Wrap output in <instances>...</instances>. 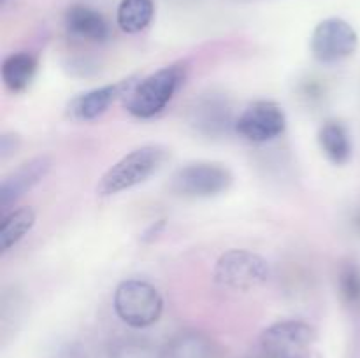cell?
<instances>
[{"label":"cell","mask_w":360,"mask_h":358,"mask_svg":"<svg viewBox=\"0 0 360 358\" xmlns=\"http://www.w3.org/2000/svg\"><path fill=\"white\" fill-rule=\"evenodd\" d=\"M169 157L167 147L160 144H144L112 164L97 183L98 197H112L143 185L155 172L160 171Z\"/></svg>","instance_id":"cell-1"},{"label":"cell","mask_w":360,"mask_h":358,"mask_svg":"<svg viewBox=\"0 0 360 358\" xmlns=\"http://www.w3.org/2000/svg\"><path fill=\"white\" fill-rule=\"evenodd\" d=\"M185 67L167 65L137 81L125 95V109L139 119H150L167 107L185 83Z\"/></svg>","instance_id":"cell-2"},{"label":"cell","mask_w":360,"mask_h":358,"mask_svg":"<svg viewBox=\"0 0 360 358\" xmlns=\"http://www.w3.org/2000/svg\"><path fill=\"white\" fill-rule=\"evenodd\" d=\"M112 307L125 325L132 329H148L160 319L164 312V297L148 281L125 279L116 286Z\"/></svg>","instance_id":"cell-3"},{"label":"cell","mask_w":360,"mask_h":358,"mask_svg":"<svg viewBox=\"0 0 360 358\" xmlns=\"http://www.w3.org/2000/svg\"><path fill=\"white\" fill-rule=\"evenodd\" d=\"M269 277V262L248 249H229L213 267L214 283L232 291H252L266 284Z\"/></svg>","instance_id":"cell-4"},{"label":"cell","mask_w":360,"mask_h":358,"mask_svg":"<svg viewBox=\"0 0 360 358\" xmlns=\"http://www.w3.org/2000/svg\"><path fill=\"white\" fill-rule=\"evenodd\" d=\"M234 183L231 168L217 161H193L172 174L171 190L186 199H210L225 193Z\"/></svg>","instance_id":"cell-5"},{"label":"cell","mask_w":360,"mask_h":358,"mask_svg":"<svg viewBox=\"0 0 360 358\" xmlns=\"http://www.w3.org/2000/svg\"><path fill=\"white\" fill-rule=\"evenodd\" d=\"M316 340V330L301 319H283L267 326L260 346L267 358H304Z\"/></svg>","instance_id":"cell-6"},{"label":"cell","mask_w":360,"mask_h":358,"mask_svg":"<svg viewBox=\"0 0 360 358\" xmlns=\"http://www.w3.org/2000/svg\"><path fill=\"white\" fill-rule=\"evenodd\" d=\"M239 137L253 144H266L278 139L287 130V114L273 100H257L250 104L234 121Z\"/></svg>","instance_id":"cell-7"},{"label":"cell","mask_w":360,"mask_h":358,"mask_svg":"<svg viewBox=\"0 0 360 358\" xmlns=\"http://www.w3.org/2000/svg\"><path fill=\"white\" fill-rule=\"evenodd\" d=\"M309 46L315 60L330 65L354 55L359 46V35L343 18H327L315 27Z\"/></svg>","instance_id":"cell-8"},{"label":"cell","mask_w":360,"mask_h":358,"mask_svg":"<svg viewBox=\"0 0 360 358\" xmlns=\"http://www.w3.org/2000/svg\"><path fill=\"white\" fill-rule=\"evenodd\" d=\"M134 84L136 83L132 79H125L118 81L115 84H105V86H98L94 88V90L84 91V93L77 95V97L70 100L69 107H67V114H69L70 119L81 123L98 119L109 111V107L120 97H125Z\"/></svg>","instance_id":"cell-9"},{"label":"cell","mask_w":360,"mask_h":358,"mask_svg":"<svg viewBox=\"0 0 360 358\" xmlns=\"http://www.w3.org/2000/svg\"><path fill=\"white\" fill-rule=\"evenodd\" d=\"M51 165L53 161L48 154H39L11 171L0 183V207L7 209L11 204L37 186L51 171Z\"/></svg>","instance_id":"cell-10"},{"label":"cell","mask_w":360,"mask_h":358,"mask_svg":"<svg viewBox=\"0 0 360 358\" xmlns=\"http://www.w3.org/2000/svg\"><path fill=\"white\" fill-rule=\"evenodd\" d=\"M65 27L72 37L88 42H104L109 37V25L101 13L86 6H74L65 14Z\"/></svg>","instance_id":"cell-11"},{"label":"cell","mask_w":360,"mask_h":358,"mask_svg":"<svg viewBox=\"0 0 360 358\" xmlns=\"http://www.w3.org/2000/svg\"><path fill=\"white\" fill-rule=\"evenodd\" d=\"M319 144L327 160L334 165H347L354 154L350 132L336 119H329L319 130Z\"/></svg>","instance_id":"cell-12"},{"label":"cell","mask_w":360,"mask_h":358,"mask_svg":"<svg viewBox=\"0 0 360 358\" xmlns=\"http://www.w3.org/2000/svg\"><path fill=\"white\" fill-rule=\"evenodd\" d=\"M37 58L32 53L18 51L6 56L0 67L4 86L13 93H21L27 90L37 74Z\"/></svg>","instance_id":"cell-13"},{"label":"cell","mask_w":360,"mask_h":358,"mask_svg":"<svg viewBox=\"0 0 360 358\" xmlns=\"http://www.w3.org/2000/svg\"><path fill=\"white\" fill-rule=\"evenodd\" d=\"M214 354L217 347L206 333L185 330L169 340L162 358H214Z\"/></svg>","instance_id":"cell-14"},{"label":"cell","mask_w":360,"mask_h":358,"mask_svg":"<svg viewBox=\"0 0 360 358\" xmlns=\"http://www.w3.org/2000/svg\"><path fill=\"white\" fill-rule=\"evenodd\" d=\"M35 221L37 213L30 206L18 207L4 214L0 223V251L7 253L13 246H16L35 227Z\"/></svg>","instance_id":"cell-15"},{"label":"cell","mask_w":360,"mask_h":358,"mask_svg":"<svg viewBox=\"0 0 360 358\" xmlns=\"http://www.w3.org/2000/svg\"><path fill=\"white\" fill-rule=\"evenodd\" d=\"M153 0H122L116 11V23L125 34H139L151 23Z\"/></svg>","instance_id":"cell-16"},{"label":"cell","mask_w":360,"mask_h":358,"mask_svg":"<svg viewBox=\"0 0 360 358\" xmlns=\"http://www.w3.org/2000/svg\"><path fill=\"white\" fill-rule=\"evenodd\" d=\"M195 123L206 132H217L229 123V107L218 100H206L195 107Z\"/></svg>","instance_id":"cell-17"},{"label":"cell","mask_w":360,"mask_h":358,"mask_svg":"<svg viewBox=\"0 0 360 358\" xmlns=\"http://www.w3.org/2000/svg\"><path fill=\"white\" fill-rule=\"evenodd\" d=\"M338 288H340V295L345 304H360V267L357 263L348 262L341 267L340 276H338Z\"/></svg>","instance_id":"cell-18"},{"label":"cell","mask_w":360,"mask_h":358,"mask_svg":"<svg viewBox=\"0 0 360 358\" xmlns=\"http://www.w3.org/2000/svg\"><path fill=\"white\" fill-rule=\"evenodd\" d=\"M111 358H157L151 346L137 340H127L112 350Z\"/></svg>","instance_id":"cell-19"}]
</instances>
